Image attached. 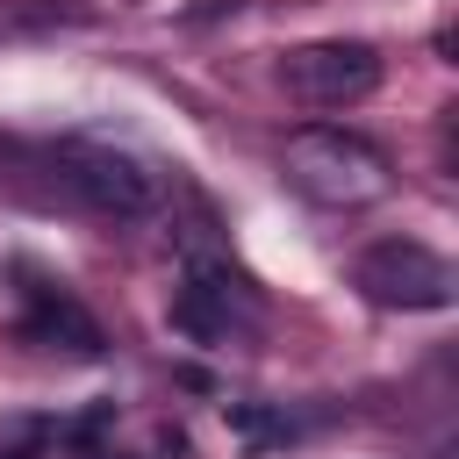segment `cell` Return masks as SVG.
I'll use <instances>...</instances> for the list:
<instances>
[{"label": "cell", "mask_w": 459, "mask_h": 459, "mask_svg": "<svg viewBox=\"0 0 459 459\" xmlns=\"http://www.w3.org/2000/svg\"><path fill=\"white\" fill-rule=\"evenodd\" d=\"M280 165H287V186H294V194H308V201H323V208H366V201H380V194L394 186L387 158H380L366 136L330 129V122L294 129Z\"/></svg>", "instance_id": "cell-1"}, {"label": "cell", "mask_w": 459, "mask_h": 459, "mask_svg": "<svg viewBox=\"0 0 459 459\" xmlns=\"http://www.w3.org/2000/svg\"><path fill=\"white\" fill-rule=\"evenodd\" d=\"M50 165H57V179L86 201V208H100V215H143L151 201H158V186H151V172L129 158V151H115V143H57L50 151Z\"/></svg>", "instance_id": "cell-2"}, {"label": "cell", "mask_w": 459, "mask_h": 459, "mask_svg": "<svg viewBox=\"0 0 459 459\" xmlns=\"http://www.w3.org/2000/svg\"><path fill=\"white\" fill-rule=\"evenodd\" d=\"M280 79L301 108H351L380 86V50L373 43H301V50H287Z\"/></svg>", "instance_id": "cell-3"}, {"label": "cell", "mask_w": 459, "mask_h": 459, "mask_svg": "<svg viewBox=\"0 0 459 459\" xmlns=\"http://www.w3.org/2000/svg\"><path fill=\"white\" fill-rule=\"evenodd\" d=\"M359 287L380 301V308H452V265L416 244V237H394V244H373L359 258Z\"/></svg>", "instance_id": "cell-4"}, {"label": "cell", "mask_w": 459, "mask_h": 459, "mask_svg": "<svg viewBox=\"0 0 459 459\" xmlns=\"http://www.w3.org/2000/svg\"><path fill=\"white\" fill-rule=\"evenodd\" d=\"M29 337H43V344H65V351H79V359H93V351H100V323H93V316H86L72 294H57V287H36Z\"/></svg>", "instance_id": "cell-5"}, {"label": "cell", "mask_w": 459, "mask_h": 459, "mask_svg": "<svg viewBox=\"0 0 459 459\" xmlns=\"http://www.w3.org/2000/svg\"><path fill=\"white\" fill-rule=\"evenodd\" d=\"M230 423H237L244 437H294V430H301L294 416H280V409H251V402H244V409H230Z\"/></svg>", "instance_id": "cell-6"}]
</instances>
